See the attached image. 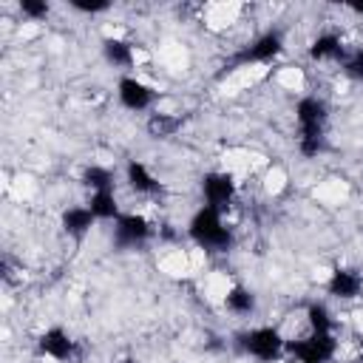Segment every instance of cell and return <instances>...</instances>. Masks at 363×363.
I'll list each match as a JSON object with an SVG mask.
<instances>
[{"instance_id":"6da1fadb","label":"cell","mask_w":363,"mask_h":363,"mask_svg":"<svg viewBox=\"0 0 363 363\" xmlns=\"http://www.w3.org/2000/svg\"><path fill=\"white\" fill-rule=\"evenodd\" d=\"M187 238L204 250V252H227L235 244V233L224 218V210L216 207H196L193 216L187 218Z\"/></svg>"},{"instance_id":"7a4b0ae2","label":"cell","mask_w":363,"mask_h":363,"mask_svg":"<svg viewBox=\"0 0 363 363\" xmlns=\"http://www.w3.org/2000/svg\"><path fill=\"white\" fill-rule=\"evenodd\" d=\"M238 349L258 363H281L286 357V335L281 326L258 323L238 332Z\"/></svg>"},{"instance_id":"3957f363","label":"cell","mask_w":363,"mask_h":363,"mask_svg":"<svg viewBox=\"0 0 363 363\" xmlns=\"http://www.w3.org/2000/svg\"><path fill=\"white\" fill-rule=\"evenodd\" d=\"M153 238V221L145 213H122L113 221L111 241L116 250H136Z\"/></svg>"},{"instance_id":"277c9868","label":"cell","mask_w":363,"mask_h":363,"mask_svg":"<svg viewBox=\"0 0 363 363\" xmlns=\"http://www.w3.org/2000/svg\"><path fill=\"white\" fill-rule=\"evenodd\" d=\"M238 196V179L230 170H210L201 176V201L216 210H227Z\"/></svg>"},{"instance_id":"5b68a950","label":"cell","mask_w":363,"mask_h":363,"mask_svg":"<svg viewBox=\"0 0 363 363\" xmlns=\"http://www.w3.org/2000/svg\"><path fill=\"white\" fill-rule=\"evenodd\" d=\"M116 99L125 111H133V113H142V111H150L156 105V88L147 85L142 77L136 74H125L119 77L116 82Z\"/></svg>"},{"instance_id":"8992f818","label":"cell","mask_w":363,"mask_h":363,"mask_svg":"<svg viewBox=\"0 0 363 363\" xmlns=\"http://www.w3.org/2000/svg\"><path fill=\"white\" fill-rule=\"evenodd\" d=\"M37 354L51 363H71L77 357V340L62 326H48L37 337Z\"/></svg>"},{"instance_id":"52a82bcc","label":"cell","mask_w":363,"mask_h":363,"mask_svg":"<svg viewBox=\"0 0 363 363\" xmlns=\"http://www.w3.org/2000/svg\"><path fill=\"white\" fill-rule=\"evenodd\" d=\"M281 51H284V34H281L278 28H267V31H261L258 37H252V40L244 45L238 62H241V65H267V62H272Z\"/></svg>"},{"instance_id":"ba28073f","label":"cell","mask_w":363,"mask_h":363,"mask_svg":"<svg viewBox=\"0 0 363 363\" xmlns=\"http://www.w3.org/2000/svg\"><path fill=\"white\" fill-rule=\"evenodd\" d=\"M295 122H298V136L323 133L329 122V105L318 94H306L295 102Z\"/></svg>"},{"instance_id":"9c48e42d","label":"cell","mask_w":363,"mask_h":363,"mask_svg":"<svg viewBox=\"0 0 363 363\" xmlns=\"http://www.w3.org/2000/svg\"><path fill=\"white\" fill-rule=\"evenodd\" d=\"M326 295H332L337 301H357V298H363V275L357 269L335 267L326 275Z\"/></svg>"},{"instance_id":"30bf717a","label":"cell","mask_w":363,"mask_h":363,"mask_svg":"<svg viewBox=\"0 0 363 363\" xmlns=\"http://www.w3.org/2000/svg\"><path fill=\"white\" fill-rule=\"evenodd\" d=\"M99 221L94 218V213L88 210V204H71L60 213V227L68 238H85Z\"/></svg>"},{"instance_id":"8fae6325","label":"cell","mask_w":363,"mask_h":363,"mask_svg":"<svg viewBox=\"0 0 363 363\" xmlns=\"http://www.w3.org/2000/svg\"><path fill=\"white\" fill-rule=\"evenodd\" d=\"M221 303H224V309H227L233 318H250V315H255V309H258L255 292H252L250 286H244V284H227V289H224V295H221Z\"/></svg>"},{"instance_id":"7c38bea8","label":"cell","mask_w":363,"mask_h":363,"mask_svg":"<svg viewBox=\"0 0 363 363\" xmlns=\"http://www.w3.org/2000/svg\"><path fill=\"white\" fill-rule=\"evenodd\" d=\"M125 184H128V190L130 193H136V196H150V193H156L159 190V179H156V173L142 162V159H130L128 164H125Z\"/></svg>"},{"instance_id":"4fadbf2b","label":"cell","mask_w":363,"mask_h":363,"mask_svg":"<svg viewBox=\"0 0 363 363\" xmlns=\"http://www.w3.org/2000/svg\"><path fill=\"white\" fill-rule=\"evenodd\" d=\"M309 57H312L315 62H343L346 45H343V40H340L335 31H323V34H318V37L312 40Z\"/></svg>"},{"instance_id":"5bb4252c","label":"cell","mask_w":363,"mask_h":363,"mask_svg":"<svg viewBox=\"0 0 363 363\" xmlns=\"http://www.w3.org/2000/svg\"><path fill=\"white\" fill-rule=\"evenodd\" d=\"M102 60L113 68H130L136 65V48L122 37H105L102 40Z\"/></svg>"},{"instance_id":"9a60e30c","label":"cell","mask_w":363,"mask_h":363,"mask_svg":"<svg viewBox=\"0 0 363 363\" xmlns=\"http://www.w3.org/2000/svg\"><path fill=\"white\" fill-rule=\"evenodd\" d=\"M85 204H88V210L94 213L96 221H116V218L122 216L116 187H113V190H96V193H91Z\"/></svg>"},{"instance_id":"2e32d148","label":"cell","mask_w":363,"mask_h":363,"mask_svg":"<svg viewBox=\"0 0 363 363\" xmlns=\"http://www.w3.org/2000/svg\"><path fill=\"white\" fill-rule=\"evenodd\" d=\"M79 184L88 187L91 193H96V190H113V187H116V173H113L111 167H105V164L91 162V164L82 167V173H79Z\"/></svg>"},{"instance_id":"e0dca14e","label":"cell","mask_w":363,"mask_h":363,"mask_svg":"<svg viewBox=\"0 0 363 363\" xmlns=\"http://www.w3.org/2000/svg\"><path fill=\"white\" fill-rule=\"evenodd\" d=\"M303 320L309 332H335V315L329 312V306L323 301H312L303 309Z\"/></svg>"},{"instance_id":"ac0fdd59","label":"cell","mask_w":363,"mask_h":363,"mask_svg":"<svg viewBox=\"0 0 363 363\" xmlns=\"http://www.w3.org/2000/svg\"><path fill=\"white\" fill-rule=\"evenodd\" d=\"M145 130H147L150 136H156V139H170V136H176V133L182 130V116L162 113V111H159V113H150Z\"/></svg>"},{"instance_id":"d6986e66","label":"cell","mask_w":363,"mask_h":363,"mask_svg":"<svg viewBox=\"0 0 363 363\" xmlns=\"http://www.w3.org/2000/svg\"><path fill=\"white\" fill-rule=\"evenodd\" d=\"M340 71H343L346 79L363 82V45L346 51V57H343V62H340Z\"/></svg>"},{"instance_id":"ffe728a7","label":"cell","mask_w":363,"mask_h":363,"mask_svg":"<svg viewBox=\"0 0 363 363\" xmlns=\"http://www.w3.org/2000/svg\"><path fill=\"white\" fill-rule=\"evenodd\" d=\"M20 14L26 17V20H31V23H40V20H45L48 14H51V6L45 3V0H20Z\"/></svg>"},{"instance_id":"44dd1931","label":"cell","mask_w":363,"mask_h":363,"mask_svg":"<svg viewBox=\"0 0 363 363\" xmlns=\"http://www.w3.org/2000/svg\"><path fill=\"white\" fill-rule=\"evenodd\" d=\"M71 9H77V11H82V14H99V11H108L111 9V3H71Z\"/></svg>"},{"instance_id":"7402d4cb","label":"cell","mask_w":363,"mask_h":363,"mask_svg":"<svg viewBox=\"0 0 363 363\" xmlns=\"http://www.w3.org/2000/svg\"><path fill=\"white\" fill-rule=\"evenodd\" d=\"M349 11H352V14H357V17H363V3H352V6H349Z\"/></svg>"},{"instance_id":"603a6c76","label":"cell","mask_w":363,"mask_h":363,"mask_svg":"<svg viewBox=\"0 0 363 363\" xmlns=\"http://www.w3.org/2000/svg\"><path fill=\"white\" fill-rule=\"evenodd\" d=\"M113 363H136V360H130V357H122V360H113Z\"/></svg>"}]
</instances>
